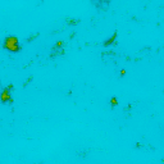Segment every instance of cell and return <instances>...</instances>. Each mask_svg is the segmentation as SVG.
<instances>
[{
	"instance_id": "cell-1",
	"label": "cell",
	"mask_w": 164,
	"mask_h": 164,
	"mask_svg": "<svg viewBox=\"0 0 164 164\" xmlns=\"http://www.w3.org/2000/svg\"><path fill=\"white\" fill-rule=\"evenodd\" d=\"M5 49L10 50V51H18L19 50V45H18V39L17 37H8L5 40V44H4Z\"/></svg>"
},
{
	"instance_id": "cell-3",
	"label": "cell",
	"mask_w": 164,
	"mask_h": 164,
	"mask_svg": "<svg viewBox=\"0 0 164 164\" xmlns=\"http://www.w3.org/2000/svg\"><path fill=\"white\" fill-rule=\"evenodd\" d=\"M110 102H112V105H117V104H118L116 98H112V99H110Z\"/></svg>"
},
{
	"instance_id": "cell-2",
	"label": "cell",
	"mask_w": 164,
	"mask_h": 164,
	"mask_svg": "<svg viewBox=\"0 0 164 164\" xmlns=\"http://www.w3.org/2000/svg\"><path fill=\"white\" fill-rule=\"evenodd\" d=\"M2 100L3 101H9V100H12L10 99V95H9V91H3V94H2Z\"/></svg>"
}]
</instances>
